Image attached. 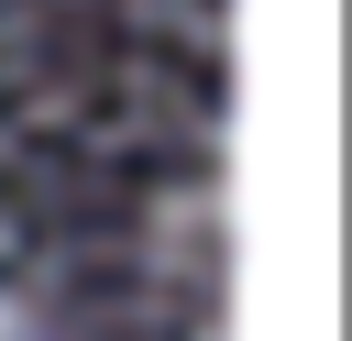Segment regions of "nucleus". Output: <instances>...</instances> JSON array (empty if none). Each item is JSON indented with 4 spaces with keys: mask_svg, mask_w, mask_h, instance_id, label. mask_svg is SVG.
Instances as JSON below:
<instances>
[{
    "mask_svg": "<svg viewBox=\"0 0 352 341\" xmlns=\"http://www.w3.org/2000/svg\"><path fill=\"white\" fill-rule=\"evenodd\" d=\"M0 341H33V308L22 297H0Z\"/></svg>",
    "mask_w": 352,
    "mask_h": 341,
    "instance_id": "1",
    "label": "nucleus"
}]
</instances>
